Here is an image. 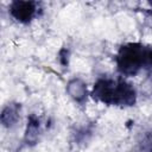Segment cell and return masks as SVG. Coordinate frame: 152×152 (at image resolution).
Masks as SVG:
<instances>
[{
    "instance_id": "obj_5",
    "label": "cell",
    "mask_w": 152,
    "mask_h": 152,
    "mask_svg": "<svg viewBox=\"0 0 152 152\" xmlns=\"http://www.w3.org/2000/svg\"><path fill=\"white\" fill-rule=\"evenodd\" d=\"M20 112H21V103H19V102L7 103L2 108V112L0 115L1 125L6 128L14 127L20 119Z\"/></svg>"
},
{
    "instance_id": "obj_3",
    "label": "cell",
    "mask_w": 152,
    "mask_h": 152,
    "mask_svg": "<svg viewBox=\"0 0 152 152\" xmlns=\"http://www.w3.org/2000/svg\"><path fill=\"white\" fill-rule=\"evenodd\" d=\"M37 7L38 4L36 1L14 0L8 6V13L15 21L20 24H28L37 15Z\"/></svg>"
},
{
    "instance_id": "obj_6",
    "label": "cell",
    "mask_w": 152,
    "mask_h": 152,
    "mask_svg": "<svg viewBox=\"0 0 152 152\" xmlns=\"http://www.w3.org/2000/svg\"><path fill=\"white\" fill-rule=\"evenodd\" d=\"M40 135V120L36 114H30L24 134V141L27 146H34L38 144Z\"/></svg>"
},
{
    "instance_id": "obj_4",
    "label": "cell",
    "mask_w": 152,
    "mask_h": 152,
    "mask_svg": "<svg viewBox=\"0 0 152 152\" xmlns=\"http://www.w3.org/2000/svg\"><path fill=\"white\" fill-rule=\"evenodd\" d=\"M66 93L68 95L77 103L80 104H84L87 101L88 95H90L88 93V87L87 83L80 78V77H75L71 78L68 84H66Z\"/></svg>"
},
{
    "instance_id": "obj_1",
    "label": "cell",
    "mask_w": 152,
    "mask_h": 152,
    "mask_svg": "<svg viewBox=\"0 0 152 152\" xmlns=\"http://www.w3.org/2000/svg\"><path fill=\"white\" fill-rule=\"evenodd\" d=\"M90 96L96 102L106 106L121 108L132 107L137 103V90L132 83L122 76L118 78L100 77L93 86Z\"/></svg>"
},
{
    "instance_id": "obj_8",
    "label": "cell",
    "mask_w": 152,
    "mask_h": 152,
    "mask_svg": "<svg viewBox=\"0 0 152 152\" xmlns=\"http://www.w3.org/2000/svg\"><path fill=\"white\" fill-rule=\"evenodd\" d=\"M69 56H70V51H69L68 48H62L58 51V61H59V63H61V65L63 68H68Z\"/></svg>"
},
{
    "instance_id": "obj_2",
    "label": "cell",
    "mask_w": 152,
    "mask_h": 152,
    "mask_svg": "<svg viewBox=\"0 0 152 152\" xmlns=\"http://www.w3.org/2000/svg\"><path fill=\"white\" fill-rule=\"evenodd\" d=\"M114 59L121 76H137L141 70H152V46L140 42L122 44Z\"/></svg>"
},
{
    "instance_id": "obj_9",
    "label": "cell",
    "mask_w": 152,
    "mask_h": 152,
    "mask_svg": "<svg viewBox=\"0 0 152 152\" xmlns=\"http://www.w3.org/2000/svg\"><path fill=\"white\" fill-rule=\"evenodd\" d=\"M148 4H150V5L152 6V1H148ZM151 14H152V12H151Z\"/></svg>"
},
{
    "instance_id": "obj_7",
    "label": "cell",
    "mask_w": 152,
    "mask_h": 152,
    "mask_svg": "<svg viewBox=\"0 0 152 152\" xmlns=\"http://www.w3.org/2000/svg\"><path fill=\"white\" fill-rule=\"evenodd\" d=\"M138 145L141 152H152V131L144 132L138 140Z\"/></svg>"
}]
</instances>
